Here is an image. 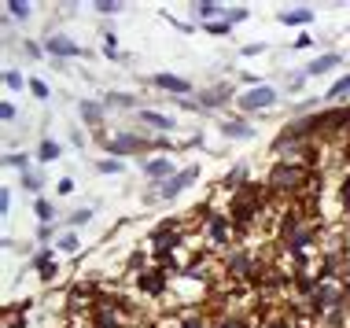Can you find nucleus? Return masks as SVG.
<instances>
[{
    "label": "nucleus",
    "mask_w": 350,
    "mask_h": 328,
    "mask_svg": "<svg viewBox=\"0 0 350 328\" xmlns=\"http://www.w3.org/2000/svg\"><path fill=\"white\" fill-rule=\"evenodd\" d=\"M266 189H269V195H284V200H291V195H317V177L306 166L280 159L266 174Z\"/></svg>",
    "instance_id": "f257e3e1"
},
{
    "label": "nucleus",
    "mask_w": 350,
    "mask_h": 328,
    "mask_svg": "<svg viewBox=\"0 0 350 328\" xmlns=\"http://www.w3.org/2000/svg\"><path fill=\"white\" fill-rule=\"evenodd\" d=\"M347 299H350V284H347V280H317V288L306 299V314H314L321 321L325 314L347 306Z\"/></svg>",
    "instance_id": "f03ea898"
},
{
    "label": "nucleus",
    "mask_w": 350,
    "mask_h": 328,
    "mask_svg": "<svg viewBox=\"0 0 350 328\" xmlns=\"http://www.w3.org/2000/svg\"><path fill=\"white\" fill-rule=\"evenodd\" d=\"M192 214H200L203 218V229H206V243H211L214 251H232V240H236V225L232 218L225 210H211V207H200V210H192Z\"/></svg>",
    "instance_id": "7ed1b4c3"
},
{
    "label": "nucleus",
    "mask_w": 350,
    "mask_h": 328,
    "mask_svg": "<svg viewBox=\"0 0 350 328\" xmlns=\"http://www.w3.org/2000/svg\"><path fill=\"white\" fill-rule=\"evenodd\" d=\"M221 269L229 277H251L254 280V273H258V262L251 258L247 247H232V251H225V255H221Z\"/></svg>",
    "instance_id": "20e7f679"
},
{
    "label": "nucleus",
    "mask_w": 350,
    "mask_h": 328,
    "mask_svg": "<svg viewBox=\"0 0 350 328\" xmlns=\"http://www.w3.org/2000/svg\"><path fill=\"white\" fill-rule=\"evenodd\" d=\"M277 89H269V85H254L247 92H240L236 96V104H240V111H247V115H254V111H269V107H277Z\"/></svg>",
    "instance_id": "39448f33"
},
{
    "label": "nucleus",
    "mask_w": 350,
    "mask_h": 328,
    "mask_svg": "<svg viewBox=\"0 0 350 328\" xmlns=\"http://www.w3.org/2000/svg\"><path fill=\"white\" fill-rule=\"evenodd\" d=\"M196 177H200V166H185V170H177L170 181L155 184V195H159V200H177V195H181L188 184L196 181Z\"/></svg>",
    "instance_id": "423d86ee"
},
{
    "label": "nucleus",
    "mask_w": 350,
    "mask_h": 328,
    "mask_svg": "<svg viewBox=\"0 0 350 328\" xmlns=\"http://www.w3.org/2000/svg\"><path fill=\"white\" fill-rule=\"evenodd\" d=\"M196 100H200L203 111H217V107H225V104H232V100H236V85H232V81H217V85L203 89Z\"/></svg>",
    "instance_id": "0eeeda50"
},
{
    "label": "nucleus",
    "mask_w": 350,
    "mask_h": 328,
    "mask_svg": "<svg viewBox=\"0 0 350 328\" xmlns=\"http://www.w3.org/2000/svg\"><path fill=\"white\" fill-rule=\"evenodd\" d=\"M170 273L174 269H166V266H151L148 273H140L137 277V288L144 295H166L170 292Z\"/></svg>",
    "instance_id": "6e6552de"
},
{
    "label": "nucleus",
    "mask_w": 350,
    "mask_h": 328,
    "mask_svg": "<svg viewBox=\"0 0 350 328\" xmlns=\"http://www.w3.org/2000/svg\"><path fill=\"white\" fill-rule=\"evenodd\" d=\"M137 129H144V133H151V137H163V133H170V129H174V118L163 115V111L140 107V111H137Z\"/></svg>",
    "instance_id": "1a4fd4ad"
},
{
    "label": "nucleus",
    "mask_w": 350,
    "mask_h": 328,
    "mask_svg": "<svg viewBox=\"0 0 350 328\" xmlns=\"http://www.w3.org/2000/svg\"><path fill=\"white\" fill-rule=\"evenodd\" d=\"M140 174H144L151 184H163V181H170L177 170H174V159H170V155H151V159H144V163H140Z\"/></svg>",
    "instance_id": "9d476101"
},
{
    "label": "nucleus",
    "mask_w": 350,
    "mask_h": 328,
    "mask_svg": "<svg viewBox=\"0 0 350 328\" xmlns=\"http://www.w3.org/2000/svg\"><path fill=\"white\" fill-rule=\"evenodd\" d=\"M44 52L55 55V59H74V55H81V44L63 33H52V37H44Z\"/></svg>",
    "instance_id": "9b49d317"
},
{
    "label": "nucleus",
    "mask_w": 350,
    "mask_h": 328,
    "mask_svg": "<svg viewBox=\"0 0 350 328\" xmlns=\"http://www.w3.org/2000/svg\"><path fill=\"white\" fill-rule=\"evenodd\" d=\"M78 115H81L85 126L100 133V126L107 122V107H103V100H100V104H96V100H81V104H78Z\"/></svg>",
    "instance_id": "f8f14e48"
},
{
    "label": "nucleus",
    "mask_w": 350,
    "mask_h": 328,
    "mask_svg": "<svg viewBox=\"0 0 350 328\" xmlns=\"http://www.w3.org/2000/svg\"><path fill=\"white\" fill-rule=\"evenodd\" d=\"M155 85L163 89V92H174L177 100H185L188 92H192V81H185V78H177V74H159L155 78Z\"/></svg>",
    "instance_id": "ddd939ff"
},
{
    "label": "nucleus",
    "mask_w": 350,
    "mask_h": 328,
    "mask_svg": "<svg viewBox=\"0 0 350 328\" xmlns=\"http://www.w3.org/2000/svg\"><path fill=\"white\" fill-rule=\"evenodd\" d=\"M339 63H343V55H339V52H325V55H317V59L306 67V78H317V74H328V70H336Z\"/></svg>",
    "instance_id": "4468645a"
},
{
    "label": "nucleus",
    "mask_w": 350,
    "mask_h": 328,
    "mask_svg": "<svg viewBox=\"0 0 350 328\" xmlns=\"http://www.w3.org/2000/svg\"><path fill=\"white\" fill-rule=\"evenodd\" d=\"M221 133L229 137V140H251L254 129H251L243 118H225V122H221Z\"/></svg>",
    "instance_id": "2eb2a0df"
},
{
    "label": "nucleus",
    "mask_w": 350,
    "mask_h": 328,
    "mask_svg": "<svg viewBox=\"0 0 350 328\" xmlns=\"http://www.w3.org/2000/svg\"><path fill=\"white\" fill-rule=\"evenodd\" d=\"M325 100H328V104H336V107H347L350 104V74H343V78H339L336 85L325 92Z\"/></svg>",
    "instance_id": "dca6fc26"
},
{
    "label": "nucleus",
    "mask_w": 350,
    "mask_h": 328,
    "mask_svg": "<svg viewBox=\"0 0 350 328\" xmlns=\"http://www.w3.org/2000/svg\"><path fill=\"white\" fill-rule=\"evenodd\" d=\"M103 107L107 111H140L137 96H129V92H107V96H103Z\"/></svg>",
    "instance_id": "f3484780"
},
{
    "label": "nucleus",
    "mask_w": 350,
    "mask_h": 328,
    "mask_svg": "<svg viewBox=\"0 0 350 328\" xmlns=\"http://www.w3.org/2000/svg\"><path fill=\"white\" fill-rule=\"evenodd\" d=\"M33 269L41 273V280H52L55 273H59V266H55L52 251H37V255H33Z\"/></svg>",
    "instance_id": "a211bd4d"
},
{
    "label": "nucleus",
    "mask_w": 350,
    "mask_h": 328,
    "mask_svg": "<svg viewBox=\"0 0 350 328\" xmlns=\"http://www.w3.org/2000/svg\"><path fill=\"white\" fill-rule=\"evenodd\" d=\"M89 328H126V317H122V314H111V310H92Z\"/></svg>",
    "instance_id": "6ab92c4d"
},
{
    "label": "nucleus",
    "mask_w": 350,
    "mask_h": 328,
    "mask_svg": "<svg viewBox=\"0 0 350 328\" xmlns=\"http://www.w3.org/2000/svg\"><path fill=\"white\" fill-rule=\"evenodd\" d=\"M211 321H214V328H254L247 314H217Z\"/></svg>",
    "instance_id": "aec40b11"
},
{
    "label": "nucleus",
    "mask_w": 350,
    "mask_h": 328,
    "mask_svg": "<svg viewBox=\"0 0 350 328\" xmlns=\"http://www.w3.org/2000/svg\"><path fill=\"white\" fill-rule=\"evenodd\" d=\"M192 8H196V15H200L203 23H217V15L225 18V8L214 4V0H200V4H192Z\"/></svg>",
    "instance_id": "412c9836"
},
{
    "label": "nucleus",
    "mask_w": 350,
    "mask_h": 328,
    "mask_svg": "<svg viewBox=\"0 0 350 328\" xmlns=\"http://www.w3.org/2000/svg\"><path fill=\"white\" fill-rule=\"evenodd\" d=\"M243 184H251L247 181V166H232V170L221 177V189H243Z\"/></svg>",
    "instance_id": "4be33fe9"
},
{
    "label": "nucleus",
    "mask_w": 350,
    "mask_h": 328,
    "mask_svg": "<svg viewBox=\"0 0 350 328\" xmlns=\"http://www.w3.org/2000/svg\"><path fill=\"white\" fill-rule=\"evenodd\" d=\"M321 325H325V328H350V310H347V306H339V310L321 317Z\"/></svg>",
    "instance_id": "5701e85b"
},
{
    "label": "nucleus",
    "mask_w": 350,
    "mask_h": 328,
    "mask_svg": "<svg viewBox=\"0 0 350 328\" xmlns=\"http://www.w3.org/2000/svg\"><path fill=\"white\" fill-rule=\"evenodd\" d=\"M314 18V12L310 8H295V12H280V23H288V26H302V23H310Z\"/></svg>",
    "instance_id": "b1692460"
},
{
    "label": "nucleus",
    "mask_w": 350,
    "mask_h": 328,
    "mask_svg": "<svg viewBox=\"0 0 350 328\" xmlns=\"http://www.w3.org/2000/svg\"><path fill=\"white\" fill-rule=\"evenodd\" d=\"M148 258H151L148 251H133V255H129V262H126V269H129V273H133V277L148 273V269H144V266H148Z\"/></svg>",
    "instance_id": "393cba45"
},
{
    "label": "nucleus",
    "mask_w": 350,
    "mask_h": 328,
    "mask_svg": "<svg viewBox=\"0 0 350 328\" xmlns=\"http://www.w3.org/2000/svg\"><path fill=\"white\" fill-rule=\"evenodd\" d=\"M177 328H214V321L203 314H185L181 321H177Z\"/></svg>",
    "instance_id": "a878e982"
},
{
    "label": "nucleus",
    "mask_w": 350,
    "mask_h": 328,
    "mask_svg": "<svg viewBox=\"0 0 350 328\" xmlns=\"http://www.w3.org/2000/svg\"><path fill=\"white\" fill-rule=\"evenodd\" d=\"M37 159H41V163H55V159H59V144H55V140H41Z\"/></svg>",
    "instance_id": "bb28decb"
},
{
    "label": "nucleus",
    "mask_w": 350,
    "mask_h": 328,
    "mask_svg": "<svg viewBox=\"0 0 350 328\" xmlns=\"http://www.w3.org/2000/svg\"><path fill=\"white\" fill-rule=\"evenodd\" d=\"M33 210H37V218H41V225H52V218H55V207L49 200H37L33 203Z\"/></svg>",
    "instance_id": "cd10ccee"
},
{
    "label": "nucleus",
    "mask_w": 350,
    "mask_h": 328,
    "mask_svg": "<svg viewBox=\"0 0 350 328\" xmlns=\"http://www.w3.org/2000/svg\"><path fill=\"white\" fill-rule=\"evenodd\" d=\"M339 207H343V214L350 218V174L339 181Z\"/></svg>",
    "instance_id": "c85d7f7f"
},
{
    "label": "nucleus",
    "mask_w": 350,
    "mask_h": 328,
    "mask_svg": "<svg viewBox=\"0 0 350 328\" xmlns=\"http://www.w3.org/2000/svg\"><path fill=\"white\" fill-rule=\"evenodd\" d=\"M4 8H8V15H15V18H30L33 4H26V0H12V4H4Z\"/></svg>",
    "instance_id": "c756f323"
},
{
    "label": "nucleus",
    "mask_w": 350,
    "mask_h": 328,
    "mask_svg": "<svg viewBox=\"0 0 350 328\" xmlns=\"http://www.w3.org/2000/svg\"><path fill=\"white\" fill-rule=\"evenodd\" d=\"M4 163H8V166H18L23 174H30V170H26V166H30V159H26L23 152H8V155H4Z\"/></svg>",
    "instance_id": "7c9ffc66"
},
{
    "label": "nucleus",
    "mask_w": 350,
    "mask_h": 328,
    "mask_svg": "<svg viewBox=\"0 0 350 328\" xmlns=\"http://www.w3.org/2000/svg\"><path fill=\"white\" fill-rule=\"evenodd\" d=\"M78 232H63V236H59V251H67V255H74V251H78Z\"/></svg>",
    "instance_id": "2f4dec72"
},
{
    "label": "nucleus",
    "mask_w": 350,
    "mask_h": 328,
    "mask_svg": "<svg viewBox=\"0 0 350 328\" xmlns=\"http://www.w3.org/2000/svg\"><path fill=\"white\" fill-rule=\"evenodd\" d=\"M4 85L15 92V89H23V85H30V81H26V78H23V74H18V70H8V74H4Z\"/></svg>",
    "instance_id": "473e14b6"
},
{
    "label": "nucleus",
    "mask_w": 350,
    "mask_h": 328,
    "mask_svg": "<svg viewBox=\"0 0 350 328\" xmlns=\"http://www.w3.org/2000/svg\"><path fill=\"white\" fill-rule=\"evenodd\" d=\"M92 218V210L89 207H81V210H70V218H67V225H70V229H78V225H85V221H89Z\"/></svg>",
    "instance_id": "72a5a7b5"
},
{
    "label": "nucleus",
    "mask_w": 350,
    "mask_h": 328,
    "mask_svg": "<svg viewBox=\"0 0 350 328\" xmlns=\"http://www.w3.org/2000/svg\"><path fill=\"white\" fill-rule=\"evenodd\" d=\"M92 8H96L100 15H115V12H122V4H118V0H96Z\"/></svg>",
    "instance_id": "f704fd0d"
},
{
    "label": "nucleus",
    "mask_w": 350,
    "mask_h": 328,
    "mask_svg": "<svg viewBox=\"0 0 350 328\" xmlns=\"http://www.w3.org/2000/svg\"><path fill=\"white\" fill-rule=\"evenodd\" d=\"M243 18H247V8H225V23H243Z\"/></svg>",
    "instance_id": "c9c22d12"
},
{
    "label": "nucleus",
    "mask_w": 350,
    "mask_h": 328,
    "mask_svg": "<svg viewBox=\"0 0 350 328\" xmlns=\"http://www.w3.org/2000/svg\"><path fill=\"white\" fill-rule=\"evenodd\" d=\"M96 170H100V174H122V159H103Z\"/></svg>",
    "instance_id": "e433bc0d"
},
{
    "label": "nucleus",
    "mask_w": 350,
    "mask_h": 328,
    "mask_svg": "<svg viewBox=\"0 0 350 328\" xmlns=\"http://www.w3.org/2000/svg\"><path fill=\"white\" fill-rule=\"evenodd\" d=\"M30 92H33L37 100H49V85H44L41 78H30Z\"/></svg>",
    "instance_id": "4c0bfd02"
},
{
    "label": "nucleus",
    "mask_w": 350,
    "mask_h": 328,
    "mask_svg": "<svg viewBox=\"0 0 350 328\" xmlns=\"http://www.w3.org/2000/svg\"><path fill=\"white\" fill-rule=\"evenodd\" d=\"M23 189L26 192H37V189H41V177H37V174H23Z\"/></svg>",
    "instance_id": "58836bf2"
},
{
    "label": "nucleus",
    "mask_w": 350,
    "mask_h": 328,
    "mask_svg": "<svg viewBox=\"0 0 350 328\" xmlns=\"http://www.w3.org/2000/svg\"><path fill=\"white\" fill-rule=\"evenodd\" d=\"M206 30H211V33H225V37H229V30H232V26L225 23V18H217V23H206Z\"/></svg>",
    "instance_id": "ea45409f"
},
{
    "label": "nucleus",
    "mask_w": 350,
    "mask_h": 328,
    "mask_svg": "<svg viewBox=\"0 0 350 328\" xmlns=\"http://www.w3.org/2000/svg\"><path fill=\"white\" fill-rule=\"evenodd\" d=\"M302 85H306V74H291L288 78V92H299Z\"/></svg>",
    "instance_id": "a19ab883"
},
{
    "label": "nucleus",
    "mask_w": 350,
    "mask_h": 328,
    "mask_svg": "<svg viewBox=\"0 0 350 328\" xmlns=\"http://www.w3.org/2000/svg\"><path fill=\"white\" fill-rule=\"evenodd\" d=\"M262 328H295V325H291L288 317H273V321H266V325H262Z\"/></svg>",
    "instance_id": "79ce46f5"
},
{
    "label": "nucleus",
    "mask_w": 350,
    "mask_h": 328,
    "mask_svg": "<svg viewBox=\"0 0 350 328\" xmlns=\"http://www.w3.org/2000/svg\"><path fill=\"white\" fill-rule=\"evenodd\" d=\"M15 115H18L15 104H4V107H0V118H4V122H15Z\"/></svg>",
    "instance_id": "37998d69"
},
{
    "label": "nucleus",
    "mask_w": 350,
    "mask_h": 328,
    "mask_svg": "<svg viewBox=\"0 0 350 328\" xmlns=\"http://www.w3.org/2000/svg\"><path fill=\"white\" fill-rule=\"evenodd\" d=\"M0 210H4V214L12 210V192H8V189H4V195H0Z\"/></svg>",
    "instance_id": "c03bdc74"
},
{
    "label": "nucleus",
    "mask_w": 350,
    "mask_h": 328,
    "mask_svg": "<svg viewBox=\"0 0 350 328\" xmlns=\"http://www.w3.org/2000/svg\"><path fill=\"white\" fill-rule=\"evenodd\" d=\"M258 52H266V44H243V55H258Z\"/></svg>",
    "instance_id": "a18cd8bd"
},
{
    "label": "nucleus",
    "mask_w": 350,
    "mask_h": 328,
    "mask_svg": "<svg viewBox=\"0 0 350 328\" xmlns=\"http://www.w3.org/2000/svg\"><path fill=\"white\" fill-rule=\"evenodd\" d=\"M37 240H41V243L52 240V225H41V229H37Z\"/></svg>",
    "instance_id": "49530a36"
},
{
    "label": "nucleus",
    "mask_w": 350,
    "mask_h": 328,
    "mask_svg": "<svg viewBox=\"0 0 350 328\" xmlns=\"http://www.w3.org/2000/svg\"><path fill=\"white\" fill-rule=\"evenodd\" d=\"M59 192H63V195L74 192V181H70V177H63V181H59Z\"/></svg>",
    "instance_id": "de8ad7c7"
},
{
    "label": "nucleus",
    "mask_w": 350,
    "mask_h": 328,
    "mask_svg": "<svg viewBox=\"0 0 350 328\" xmlns=\"http://www.w3.org/2000/svg\"><path fill=\"white\" fill-rule=\"evenodd\" d=\"M343 159H347V166H350V140H347V148H343Z\"/></svg>",
    "instance_id": "09e8293b"
},
{
    "label": "nucleus",
    "mask_w": 350,
    "mask_h": 328,
    "mask_svg": "<svg viewBox=\"0 0 350 328\" xmlns=\"http://www.w3.org/2000/svg\"><path fill=\"white\" fill-rule=\"evenodd\" d=\"M295 328H310V325H306V321H302V325H295Z\"/></svg>",
    "instance_id": "8fccbe9b"
}]
</instances>
